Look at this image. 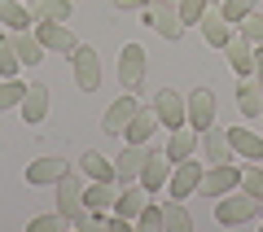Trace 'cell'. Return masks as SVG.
<instances>
[{"mask_svg": "<svg viewBox=\"0 0 263 232\" xmlns=\"http://www.w3.org/2000/svg\"><path fill=\"white\" fill-rule=\"evenodd\" d=\"M57 210H62L66 219L75 223V228H92V219H97V215L84 206V184H79L70 171L57 180Z\"/></svg>", "mask_w": 263, "mask_h": 232, "instance_id": "obj_1", "label": "cell"}, {"mask_svg": "<svg viewBox=\"0 0 263 232\" xmlns=\"http://www.w3.org/2000/svg\"><path fill=\"white\" fill-rule=\"evenodd\" d=\"M215 219L224 223V228H237V223L259 219V197H250L246 188H241V193H224L215 202Z\"/></svg>", "mask_w": 263, "mask_h": 232, "instance_id": "obj_2", "label": "cell"}, {"mask_svg": "<svg viewBox=\"0 0 263 232\" xmlns=\"http://www.w3.org/2000/svg\"><path fill=\"white\" fill-rule=\"evenodd\" d=\"M145 48L141 44H123V53H119V84H123V92H141V84H145Z\"/></svg>", "mask_w": 263, "mask_h": 232, "instance_id": "obj_3", "label": "cell"}, {"mask_svg": "<svg viewBox=\"0 0 263 232\" xmlns=\"http://www.w3.org/2000/svg\"><path fill=\"white\" fill-rule=\"evenodd\" d=\"M154 110H158V123L162 127H189V96H180L176 88H162L158 96H154Z\"/></svg>", "mask_w": 263, "mask_h": 232, "instance_id": "obj_4", "label": "cell"}, {"mask_svg": "<svg viewBox=\"0 0 263 232\" xmlns=\"http://www.w3.org/2000/svg\"><path fill=\"white\" fill-rule=\"evenodd\" d=\"M70 62H75V84L79 92H97L101 88V62H97V53L88 44H79L75 53H70Z\"/></svg>", "mask_w": 263, "mask_h": 232, "instance_id": "obj_5", "label": "cell"}, {"mask_svg": "<svg viewBox=\"0 0 263 232\" xmlns=\"http://www.w3.org/2000/svg\"><path fill=\"white\" fill-rule=\"evenodd\" d=\"M233 188H241V171H237L233 162H224V167L202 171V184H197V193H206V197H224V193H233Z\"/></svg>", "mask_w": 263, "mask_h": 232, "instance_id": "obj_6", "label": "cell"}, {"mask_svg": "<svg viewBox=\"0 0 263 232\" xmlns=\"http://www.w3.org/2000/svg\"><path fill=\"white\" fill-rule=\"evenodd\" d=\"M154 149L149 145H123V153L114 158V180H123V184H132V180H141L145 162H149Z\"/></svg>", "mask_w": 263, "mask_h": 232, "instance_id": "obj_7", "label": "cell"}, {"mask_svg": "<svg viewBox=\"0 0 263 232\" xmlns=\"http://www.w3.org/2000/svg\"><path fill=\"white\" fill-rule=\"evenodd\" d=\"M35 40L44 44V53H66V57H70L79 48V40L70 35L62 22H35Z\"/></svg>", "mask_w": 263, "mask_h": 232, "instance_id": "obj_8", "label": "cell"}, {"mask_svg": "<svg viewBox=\"0 0 263 232\" xmlns=\"http://www.w3.org/2000/svg\"><path fill=\"white\" fill-rule=\"evenodd\" d=\"M197 184H202V162H193V158L176 162V171H171V180H167L171 197H176V202H184L189 193H197Z\"/></svg>", "mask_w": 263, "mask_h": 232, "instance_id": "obj_9", "label": "cell"}, {"mask_svg": "<svg viewBox=\"0 0 263 232\" xmlns=\"http://www.w3.org/2000/svg\"><path fill=\"white\" fill-rule=\"evenodd\" d=\"M145 27H154L162 40H180L184 22H180V9H176V5H149V13H145Z\"/></svg>", "mask_w": 263, "mask_h": 232, "instance_id": "obj_10", "label": "cell"}, {"mask_svg": "<svg viewBox=\"0 0 263 232\" xmlns=\"http://www.w3.org/2000/svg\"><path fill=\"white\" fill-rule=\"evenodd\" d=\"M189 123H193V131H211V123H215V92L211 88H193V96H189Z\"/></svg>", "mask_w": 263, "mask_h": 232, "instance_id": "obj_11", "label": "cell"}, {"mask_svg": "<svg viewBox=\"0 0 263 232\" xmlns=\"http://www.w3.org/2000/svg\"><path fill=\"white\" fill-rule=\"evenodd\" d=\"M141 110V105H136V96L132 92H123L119 101L110 105V110H105V119H101V131H110V136H123V127H127L132 123V114Z\"/></svg>", "mask_w": 263, "mask_h": 232, "instance_id": "obj_12", "label": "cell"}, {"mask_svg": "<svg viewBox=\"0 0 263 232\" xmlns=\"http://www.w3.org/2000/svg\"><path fill=\"white\" fill-rule=\"evenodd\" d=\"M202 40H206L211 48H224L228 40H233V22L224 18V9H206L202 13Z\"/></svg>", "mask_w": 263, "mask_h": 232, "instance_id": "obj_13", "label": "cell"}, {"mask_svg": "<svg viewBox=\"0 0 263 232\" xmlns=\"http://www.w3.org/2000/svg\"><path fill=\"white\" fill-rule=\"evenodd\" d=\"M66 171H70V162L57 158V153H53V158H35V162L27 167V184H57Z\"/></svg>", "mask_w": 263, "mask_h": 232, "instance_id": "obj_14", "label": "cell"}, {"mask_svg": "<svg viewBox=\"0 0 263 232\" xmlns=\"http://www.w3.org/2000/svg\"><path fill=\"white\" fill-rule=\"evenodd\" d=\"M228 145H233V153H241V158L250 162H263V136L250 127H228Z\"/></svg>", "mask_w": 263, "mask_h": 232, "instance_id": "obj_15", "label": "cell"}, {"mask_svg": "<svg viewBox=\"0 0 263 232\" xmlns=\"http://www.w3.org/2000/svg\"><path fill=\"white\" fill-rule=\"evenodd\" d=\"M224 53H228V66H233L237 74H254V44L241 35V31L224 44Z\"/></svg>", "mask_w": 263, "mask_h": 232, "instance_id": "obj_16", "label": "cell"}, {"mask_svg": "<svg viewBox=\"0 0 263 232\" xmlns=\"http://www.w3.org/2000/svg\"><path fill=\"white\" fill-rule=\"evenodd\" d=\"M154 131H158V110H136L132 123L123 127V140H127V145H145Z\"/></svg>", "mask_w": 263, "mask_h": 232, "instance_id": "obj_17", "label": "cell"}, {"mask_svg": "<svg viewBox=\"0 0 263 232\" xmlns=\"http://www.w3.org/2000/svg\"><path fill=\"white\" fill-rule=\"evenodd\" d=\"M202 158H206L211 167H224V162H233V145H228V131H215V127H211L206 136H202Z\"/></svg>", "mask_w": 263, "mask_h": 232, "instance_id": "obj_18", "label": "cell"}, {"mask_svg": "<svg viewBox=\"0 0 263 232\" xmlns=\"http://www.w3.org/2000/svg\"><path fill=\"white\" fill-rule=\"evenodd\" d=\"M171 167H176V162L167 158V153H149V162H145V171H141V184H145V193H158L162 184H167L171 180Z\"/></svg>", "mask_w": 263, "mask_h": 232, "instance_id": "obj_19", "label": "cell"}, {"mask_svg": "<svg viewBox=\"0 0 263 232\" xmlns=\"http://www.w3.org/2000/svg\"><path fill=\"white\" fill-rule=\"evenodd\" d=\"M48 114V84H27V96H22V119L40 123Z\"/></svg>", "mask_w": 263, "mask_h": 232, "instance_id": "obj_20", "label": "cell"}, {"mask_svg": "<svg viewBox=\"0 0 263 232\" xmlns=\"http://www.w3.org/2000/svg\"><path fill=\"white\" fill-rule=\"evenodd\" d=\"M114 180H92V184L84 188V206L88 210H114Z\"/></svg>", "mask_w": 263, "mask_h": 232, "instance_id": "obj_21", "label": "cell"}, {"mask_svg": "<svg viewBox=\"0 0 263 232\" xmlns=\"http://www.w3.org/2000/svg\"><path fill=\"white\" fill-rule=\"evenodd\" d=\"M237 110L246 114V119H259V110H263V88H259V79H246V84H237Z\"/></svg>", "mask_w": 263, "mask_h": 232, "instance_id": "obj_22", "label": "cell"}, {"mask_svg": "<svg viewBox=\"0 0 263 232\" xmlns=\"http://www.w3.org/2000/svg\"><path fill=\"white\" fill-rule=\"evenodd\" d=\"M13 48H18V57H22V66H40L44 62V44H40L35 35H27V31H13Z\"/></svg>", "mask_w": 263, "mask_h": 232, "instance_id": "obj_23", "label": "cell"}, {"mask_svg": "<svg viewBox=\"0 0 263 232\" xmlns=\"http://www.w3.org/2000/svg\"><path fill=\"white\" fill-rule=\"evenodd\" d=\"M0 22L13 31H27L31 22H35V13L27 9V5H18V0H0Z\"/></svg>", "mask_w": 263, "mask_h": 232, "instance_id": "obj_24", "label": "cell"}, {"mask_svg": "<svg viewBox=\"0 0 263 232\" xmlns=\"http://www.w3.org/2000/svg\"><path fill=\"white\" fill-rule=\"evenodd\" d=\"M145 193L141 188H123L119 197H114V215H123V219H141V210H145Z\"/></svg>", "mask_w": 263, "mask_h": 232, "instance_id": "obj_25", "label": "cell"}, {"mask_svg": "<svg viewBox=\"0 0 263 232\" xmlns=\"http://www.w3.org/2000/svg\"><path fill=\"white\" fill-rule=\"evenodd\" d=\"M193 149H197V145H193V131H189V127H176L162 153H167L171 162H184V158H193Z\"/></svg>", "mask_w": 263, "mask_h": 232, "instance_id": "obj_26", "label": "cell"}, {"mask_svg": "<svg viewBox=\"0 0 263 232\" xmlns=\"http://www.w3.org/2000/svg\"><path fill=\"white\" fill-rule=\"evenodd\" d=\"M162 228L167 232H193V215L184 210V202L171 197V206H162Z\"/></svg>", "mask_w": 263, "mask_h": 232, "instance_id": "obj_27", "label": "cell"}, {"mask_svg": "<svg viewBox=\"0 0 263 232\" xmlns=\"http://www.w3.org/2000/svg\"><path fill=\"white\" fill-rule=\"evenodd\" d=\"M31 13H35V22H66L70 18V0H35Z\"/></svg>", "mask_w": 263, "mask_h": 232, "instance_id": "obj_28", "label": "cell"}, {"mask_svg": "<svg viewBox=\"0 0 263 232\" xmlns=\"http://www.w3.org/2000/svg\"><path fill=\"white\" fill-rule=\"evenodd\" d=\"M79 167H84V176H88V180H114V162H105L101 153H92V149L79 158Z\"/></svg>", "mask_w": 263, "mask_h": 232, "instance_id": "obj_29", "label": "cell"}, {"mask_svg": "<svg viewBox=\"0 0 263 232\" xmlns=\"http://www.w3.org/2000/svg\"><path fill=\"white\" fill-rule=\"evenodd\" d=\"M18 66H22V57H18V48H13V40L0 35V74H5V79H18Z\"/></svg>", "mask_w": 263, "mask_h": 232, "instance_id": "obj_30", "label": "cell"}, {"mask_svg": "<svg viewBox=\"0 0 263 232\" xmlns=\"http://www.w3.org/2000/svg\"><path fill=\"white\" fill-rule=\"evenodd\" d=\"M22 96H27V84H18V79H5V84H0V110H13V105H22Z\"/></svg>", "mask_w": 263, "mask_h": 232, "instance_id": "obj_31", "label": "cell"}, {"mask_svg": "<svg viewBox=\"0 0 263 232\" xmlns=\"http://www.w3.org/2000/svg\"><path fill=\"white\" fill-rule=\"evenodd\" d=\"M237 27H241V35L250 40V44H263V13L254 9V13H246L241 22H237Z\"/></svg>", "mask_w": 263, "mask_h": 232, "instance_id": "obj_32", "label": "cell"}, {"mask_svg": "<svg viewBox=\"0 0 263 232\" xmlns=\"http://www.w3.org/2000/svg\"><path fill=\"white\" fill-rule=\"evenodd\" d=\"M241 188H246L250 197H259V202H263V162H259V167H246V171H241Z\"/></svg>", "mask_w": 263, "mask_h": 232, "instance_id": "obj_33", "label": "cell"}, {"mask_svg": "<svg viewBox=\"0 0 263 232\" xmlns=\"http://www.w3.org/2000/svg\"><path fill=\"white\" fill-rule=\"evenodd\" d=\"M180 22H202V13L211 9V0H180Z\"/></svg>", "mask_w": 263, "mask_h": 232, "instance_id": "obj_34", "label": "cell"}, {"mask_svg": "<svg viewBox=\"0 0 263 232\" xmlns=\"http://www.w3.org/2000/svg\"><path fill=\"white\" fill-rule=\"evenodd\" d=\"M66 223H70V219H66L62 210H57V215H40V219H31V232H62Z\"/></svg>", "mask_w": 263, "mask_h": 232, "instance_id": "obj_35", "label": "cell"}, {"mask_svg": "<svg viewBox=\"0 0 263 232\" xmlns=\"http://www.w3.org/2000/svg\"><path fill=\"white\" fill-rule=\"evenodd\" d=\"M246 13H254V0H224V18L228 22H241Z\"/></svg>", "mask_w": 263, "mask_h": 232, "instance_id": "obj_36", "label": "cell"}, {"mask_svg": "<svg viewBox=\"0 0 263 232\" xmlns=\"http://www.w3.org/2000/svg\"><path fill=\"white\" fill-rule=\"evenodd\" d=\"M136 223H141V228H158V232H162V210H158V206H145Z\"/></svg>", "mask_w": 263, "mask_h": 232, "instance_id": "obj_37", "label": "cell"}, {"mask_svg": "<svg viewBox=\"0 0 263 232\" xmlns=\"http://www.w3.org/2000/svg\"><path fill=\"white\" fill-rule=\"evenodd\" d=\"M149 5H158V0H114V9H149Z\"/></svg>", "mask_w": 263, "mask_h": 232, "instance_id": "obj_38", "label": "cell"}, {"mask_svg": "<svg viewBox=\"0 0 263 232\" xmlns=\"http://www.w3.org/2000/svg\"><path fill=\"white\" fill-rule=\"evenodd\" d=\"M254 79H259V88H263V44H254Z\"/></svg>", "mask_w": 263, "mask_h": 232, "instance_id": "obj_39", "label": "cell"}, {"mask_svg": "<svg viewBox=\"0 0 263 232\" xmlns=\"http://www.w3.org/2000/svg\"><path fill=\"white\" fill-rule=\"evenodd\" d=\"M158 5H180V0H158Z\"/></svg>", "mask_w": 263, "mask_h": 232, "instance_id": "obj_40", "label": "cell"}, {"mask_svg": "<svg viewBox=\"0 0 263 232\" xmlns=\"http://www.w3.org/2000/svg\"><path fill=\"white\" fill-rule=\"evenodd\" d=\"M259 215H263V202H259Z\"/></svg>", "mask_w": 263, "mask_h": 232, "instance_id": "obj_41", "label": "cell"}, {"mask_svg": "<svg viewBox=\"0 0 263 232\" xmlns=\"http://www.w3.org/2000/svg\"><path fill=\"white\" fill-rule=\"evenodd\" d=\"M27 5H35V0H27Z\"/></svg>", "mask_w": 263, "mask_h": 232, "instance_id": "obj_42", "label": "cell"}, {"mask_svg": "<svg viewBox=\"0 0 263 232\" xmlns=\"http://www.w3.org/2000/svg\"><path fill=\"white\" fill-rule=\"evenodd\" d=\"M259 119H263V110H259Z\"/></svg>", "mask_w": 263, "mask_h": 232, "instance_id": "obj_43", "label": "cell"}]
</instances>
